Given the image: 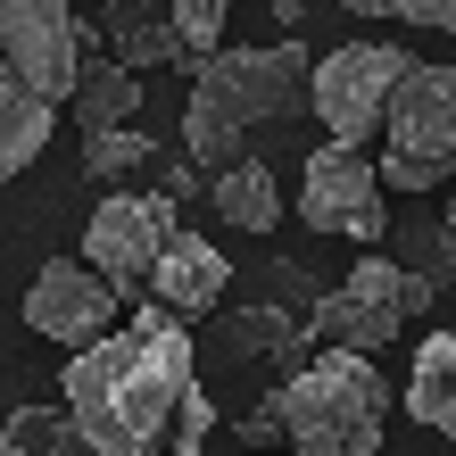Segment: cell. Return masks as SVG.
Masks as SVG:
<instances>
[{
    "mask_svg": "<svg viewBox=\"0 0 456 456\" xmlns=\"http://www.w3.org/2000/svg\"><path fill=\"white\" fill-rule=\"evenodd\" d=\"M299 332L324 340V348H340V357H365V365H373L398 332H407V274H398V257L365 249L332 299H315V307L299 315Z\"/></svg>",
    "mask_w": 456,
    "mask_h": 456,
    "instance_id": "obj_6",
    "label": "cell"
},
{
    "mask_svg": "<svg viewBox=\"0 0 456 456\" xmlns=\"http://www.w3.org/2000/svg\"><path fill=\"white\" fill-rule=\"evenodd\" d=\"M407 415L423 432H448L456 440V324H440L432 340L415 348V373H407Z\"/></svg>",
    "mask_w": 456,
    "mask_h": 456,
    "instance_id": "obj_13",
    "label": "cell"
},
{
    "mask_svg": "<svg viewBox=\"0 0 456 456\" xmlns=\"http://www.w3.org/2000/svg\"><path fill=\"white\" fill-rule=\"evenodd\" d=\"M67 109H75L84 133H117V125H133V109H142V75H125L117 59H84Z\"/></svg>",
    "mask_w": 456,
    "mask_h": 456,
    "instance_id": "obj_16",
    "label": "cell"
},
{
    "mask_svg": "<svg viewBox=\"0 0 456 456\" xmlns=\"http://www.w3.org/2000/svg\"><path fill=\"white\" fill-rule=\"evenodd\" d=\"M224 340H232V357H249V365H282V382L307 365V332H299L290 307H240Z\"/></svg>",
    "mask_w": 456,
    "mask_h": 456,
    "instance_id": "obj_15",
    "label": "cell"
},
{
    "mask_svg": "<svg viewBox=\"0 0 456 456\" xmlns=\"http://www.w3.org/2000/svg\"><path fill=\"white\" fill-rule=\"evenodd\" d=\"M158 200L183 208V200H208V175L191 167V158H158Z\"/></svg>",
    "mask_w": 456,
    "mask_h": 456,
    "instance_id": "obj_23",
    "label": "cell"
},
{
    "mask_svg": "<svg viewBox=\"0 0 456 456\" xmlns=\"http://www.w3.org/2000/svg\"><path fill=\"white\" fill-rule=\"evenodd\" d=\"M0 456H59V432H50V423L25 407V415L9 423V440H0Z\"/></svg>",
    "mask_w": 456,
    "mask_h": 456,
    "instance_id": "obj_24",
    "label": "cell"
},
{
    "mask_svg": "<svg viewBox=\"0 0 456 456\" xmlns=\"http://www.w3.org/2000/svg\"><path fill=\"white\" fill-rule=\"evenodd\" d=\"M390 191H432L456 183V67H407L382 109V175Z\"/></svg>",
    "mask_w": 456,
    "mask_h": 456,
    "instance_id": "obj_4",
    "label": "cell"
},
{
    "mask_svg": "<svg viewBox=\"0 0 456 456\" xmlns=\"http://www.w3.org/2000/svg\"><path fill=\"white\" fill-rule=\"evenodd\" d=\"M208 432H216V398L191 382L183 407H175V456H208Z\"/></svg>",
    "mask_w": 456,
    "mask_h": 456,
    "instance_id": "obj_22",
    "label": "cell"
},
{
    "mask_svg": "<svg viewBox=\"0 0 456 456\" xmlns=\"http://www.w3.org/2000/svg\"><path fill=\"white\" fill-rule=\"evenodd\" d=\"M133 167H150V133H133V125H117V133H84V175H92V183L133 175Z\"/></svg>",
    "mask_w": 456,
    "mask_h": 456,
    "instance_id": "obj_19",
    "label": "cell"
},
{
    "mask_svg": "<svg viewBox=\"0 0 456 456\" xmlns=\"http://www.w3.org/2000/svg\"><path fill=\"white\" fill-rule=\"evenodd\" d=\"M432 307H440V290H432V282H415V274H407V315H432Z\"/></svg>",
    "mask_w": 456,
    "mask_h": 456,
    "instance_id": "obj_26",
    "label": "cell"
},
{
    "mask_svg": "<svg viewBox=\"0 0 456 456\" xmlns=\"http://www.w3.org/2000/svg\"><path fill=\"white\" fill-rule=\"evenodd\" d=\"M216 299H224V249L200 240V232H175L167 249H158V265H150V307H167L175 324H191V315H208Z\"/></svg>",
    "mask_w": 456,
    "mask_h": 456,
    "instance_id": "obj_11",
    "label": "cell"
},
{
    "mask_svg": "<svg viewBox=\"0 0 456 456\" xmlns=\"http://www.w3.org/2000/svg\"><path fill=\"white\" fill-rule=\"evenodd\" d=\"M109 315H117V299H109V282H100L84 257H42L34 290H25L34 340H84L92 348L100 332H109Z\"/></svg>",
    "mask_w": 456,
    "mask_h": 456,
    "instance_id": "obj_10",
    "label": "cell"
},
{
    "mask_svg": "<svg viewBox=\"0 0 456 456\" xmlns=\"http://www.w3.org/2000/svg\"><path fill=\"white\" fill-rule=\"evenodd\" d=\"M407 67H415V59H407L398 42H340L324 67H307V109H315V125H324L340 150L373 142Z\"/></svg>",
    "mask_w": 456,
    "mask_h": 456,
    "instance_id": "obj_7",
    "label": "cell"
},
{
    "mask_svg": "<svg viewBox=\"0 0 456 456\" xmlns=\"http://www.w3.org/2000/svg\"><path fill=\"white\" fill-rule=\"evenodd\" d=\"M92 42L100 34L75 17V0H0V67L50 109L75 100V75H84Z\"/></svg>",
    "mask_w": 456,
    "mask_h": 456,
    "instance_id": "obj_5",
    "label": "cell"
},
{
    "mask_svg": "<svg viewBox=\"0 0 456 456\" xmlns=\"http://www.w3.org/2000/svg\"><path fill=\"white\" fill-rule=\"evenodd\" d=\"M109 25L100 34L117 42V67L142 75V67H167L175 59V25H167V0H100Z\"/></svg>",
    "mask_w": 456,
    "mask_h": 456,
    "instance_id": "obj_14",
    "label": "cell"
},
{
    "mask_svg": "<svg viewBox=\"0 0 456 456\" xmlns=\"http://www.w3.org/2000/svg\"><path fill=\"white\" fill-rule=\"evenodd\" d=\"M299 216H307V232H340V240H365V249L390 232V208H382V183H373L365 150H340V142L307 150Z\"/></svg>",
    "mask_w": 456,
    "mask_h": 456,
    "instance_id": "obj_9",
    "label": "cell"
},
{
    "mask_svg": "<svg viewBox=\"0 0 456 456\" xmlns=\"http://www.w3.org/2000/svg\"><path fill=\"white\" fill-rule=\"evenodd\" d=\"M50 117H59V109H50V100H34L9 67H0V175H25V167L42 158Z\"/></svg>",
    "mask_w": 456,
    "mask_h": 456,
    "instance_id": "obj_17",
    "label": "cell"
},
{
    "mask_svg": "<svg viewBox=\"0 0 456 456\" xmlns=\"http://www.w3.org/2000/svg\"><path fill=\"white\" fill-rule=\"evenodd\" d=\"M167 25H175V59H216L224 50V0H167Z\"/></svg>",
    "mask_w": 456,
    "mask_h": 456,
    "instance_id": "obj_18",
    "label": "cell"
},
{
    "mask_svg": "<svg viewBox=\"0 0 456 456\" xmlns=\"http://www.w3.org/2000/svg\"><path fill=\"white\" fill-rule=\"evenodd\" d=\"M200 382L191 332L167 307H133V324L117 340H92L67 357V432L92 456H158V440L175 432L183 390Z\"/></svg>",
    "mask_w": 456,
    "mask_h": 456,
    "instance_id": "obj_1",
    "label": "cell"
},
{
    "mask_svg": "<svg viewBox=\"0 0 456 456\" xmlns=\"http://www.w3.org/2000/svg\"><path fill=\"white\" fill-rule=\"evenodd\" d=\"M208 208H216L232 232H274L282 224V183H274L265 158H240V167L208 175Z\"/></svg>",
    "mask_w": 456,
    "mask_h": 456,
    "instance_id": "obj_12",
    "label": "cell"
},
{
    "mask_svg": "<svg viewBox=\"0 0 456 456\" xmlns=\"http://www.w3.org/2000/svg\"><path fill=\"white\" fill-rule=\"evenodd\" d=\"M240 440H249V448H282V423H274V398H265V407H257L249 423H240Z\"/></svg>",
    "mask_w": 456,
    "mask_h": 456,
    "instance_id": "obj_25",
    "label": "cell"
},
{
    "mask_svg": "<svg viewBox=\"0 0 456 456\" xmlns=\"http://www.w3.org/2000/svg\"><path fill=\"white\" fill-rule=\"evenodd\" d=\"M274 423H282V456H373L390 423V390L365 357L324 348L274 390Z\"/></svg>",
    "mask_w": 456,
    "mask_h": 456,
    "instance_id": "obj_3",
    "label": "cell"
},
{
    "mask_svg": "<svg viewBox=\"0 0 456 456\" xmlns=\"http://www.w3.org/2000/svg\"><path fill=\"white\" fill-rule=\"evenodd\" d=\"M398 274H415V282H456V240H448V224H415L407 232V257H398Z\"/></svg>",
    "mask_w": 456,
    "mask_h": 456,
    "instance_id": "obj_20",
    "label": "cell"
},
{
    "mask_svg": "<svg viewBox=\"0 0 456 456\" xmlns=\"http://www.w3.org/2000/svg\"><path fill=\"white\" fill-rule=\"evenodd\" d=\"M175 232L183 224H175V208L158 191H109L92 208V224H84V265L109 282V299H142L150 265H158V249H167Z\"/></svg>",
    "mask_w": 456,
    "mask_h": 456,
    "instance_id": "obj_8",
    "label": "cell"
},
{
    "mask_svg": "<svg viewBox=\"0 0 456 456\" xmlns=\"http://www.w3.org/2000/svg\"><path fill=\"white\" fill-rule=\"evenodd\" d=\"M448 240H456V200H448Z\"/></svg>",
    "mask_w": 456,
    "mask_h": 456,
    "instance_id": "obj_27",
    "label": "cell"
},
{
    "mask_svg": "<svg viewBox=\"0 0 456 456\" xmlns=\"http://www.w3.org/2000/svg\"><path fill=\"white\" fill-rule=\"evenodd\" d=\"M307 109V42H240L200 59L191 109H183V158L200 175L240 167V142L257 125H282Z\"/></svg>",
    "mask_w": 456,
    "mask_h": 456,
    "instance_id": "obj_2",
    "label": "cell"
},
{
    "mask_svg": "<svg viewBox=\"0 0 456 456\" xmlns=\"http://www.w3.org/2000/svg\"><path fill=\"white\" fill-rule=\"evenodd\" d=\"M332 9H357V17H398V25H440V34H456V0H332Z\"/></svg>",
    "mask_w": 456,
    "mask_h": 456,
    "instance_id": "obj_21",
    "label": "cell"
}]
</instances>
